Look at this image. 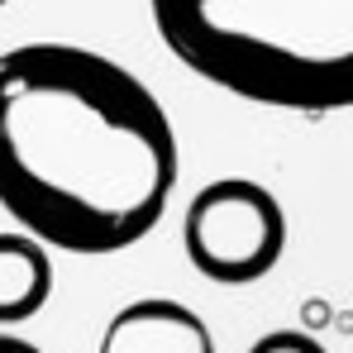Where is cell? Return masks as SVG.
Listing matches in <instances>:
<instances>
[{
    "label": "cell",
    "instance_id": "ba28073f",
    "mask_svg": "<svg viewBox=\"0 0 353 353\" xmlns=\"http://www.w3.org/2000/svg\"><path fill=\"white\" fill-rule=\"evenodd\" d=\"M0 5H10V0H0Z\"/></svg>",
    "mask_w": 353,
    "mask_h": 353
},
{
    "label": "cell",
    "instance_id": "8992f818",
    "mask_svg": "<svg viewBox=\"0 0 353 353\" xmlns=\"http://www.w3.org/2000/svg\"><path fill=\"white\" fill-rule=\"evenodd\" d=\"M248 353H330V349L315 334H305V330H272V334H263Z\"/></svg>",
    "mask_w": 353,
    "mask_h": 353
},
{
    "label": "cell",
    "instance_id": "5b68a950",
    "mask_svg": "<svg viewBox=\"0 0 353 353\" xmlns=\"http://www.w3.org/2000/svg\"><path fill=\"white\" fill-rule=\"evenodd\" d=\"M53 296V258L34 234H0V330L34 320Z\"/></svg>",
    "mask_w": 353,
    "mask_h": 353
},
{
    "label": "cell",
    "instance_id": "52a82bcc",
    "mask_svg": "<svg viewBox=\"0 0 353 353\" xmlns=\"http://www.w3.org/2000/svg\"><path fill=\"white\" fill-rule=\"evenodd\" d=\"M0 353H43V349L29 344V339H19V334H5V330H0Z\"/></svg>",
    "mask_w": 353,
    "mask_h": 353
},
{
    "label": "cell",
    "instance_id": "7a4b0ae2",
    "mask_svg": "<svg viewBox=\"0 0 353 353\" xmlns=\"http://www.w3.org/2000/svg\"><path fill=\"white\" fill-rule=\"evenodd\" d=\"M181 67L239 101L353 110V0H148Z\"/></svg>",
    "mask_w": 353,
    "mask_h": 353
},
{
    "label": "cell",
    "instance_id": "6da1fadb",
    "mask_svg": "<svg viewBox=\"0 0 353 353\" xmlns=\"http://www.w3.org/2000/svg\"><path fill=\"white\" fill-rule=\"evenodd\" d=\"M176 186L163 101L77 43L0 53V205L48 248L105 258L158 230Z\"/></svg>",
    "mask_w": 353,
    "mask_h": 353
},
{
    "label": "cell",
    "instance_id": "277c9868",
    "mask_svg": "<svg viewBox=\"0 0 353 353\" xmlns=\"http://www.w3.org/2000/svg\"><path fill=\"white\" fill-rule=\"evenodd\" d=\"M96 353H215V339L191 305L168 296H143L110 315Z\"/></svg>",
    "mask_w": 353,
    "mask_h": 353
},
{
    "label": "cell",
    "instance_id": "3957f363",
    "mask_svg": "<svg viewBox=\"0 0 353 353\" xmlns=\"http://www.w3.org/2000/svg\"><path fill=\"white\" fill-rule=\"evenodd\" d=\"M181 248L191 268L220 287L263 282L287 253V210L268 186L248 176H220L191 196Z\"/></svg>",
    "mask_w": 353,
    "mask_h": 353
}]
</instances>
